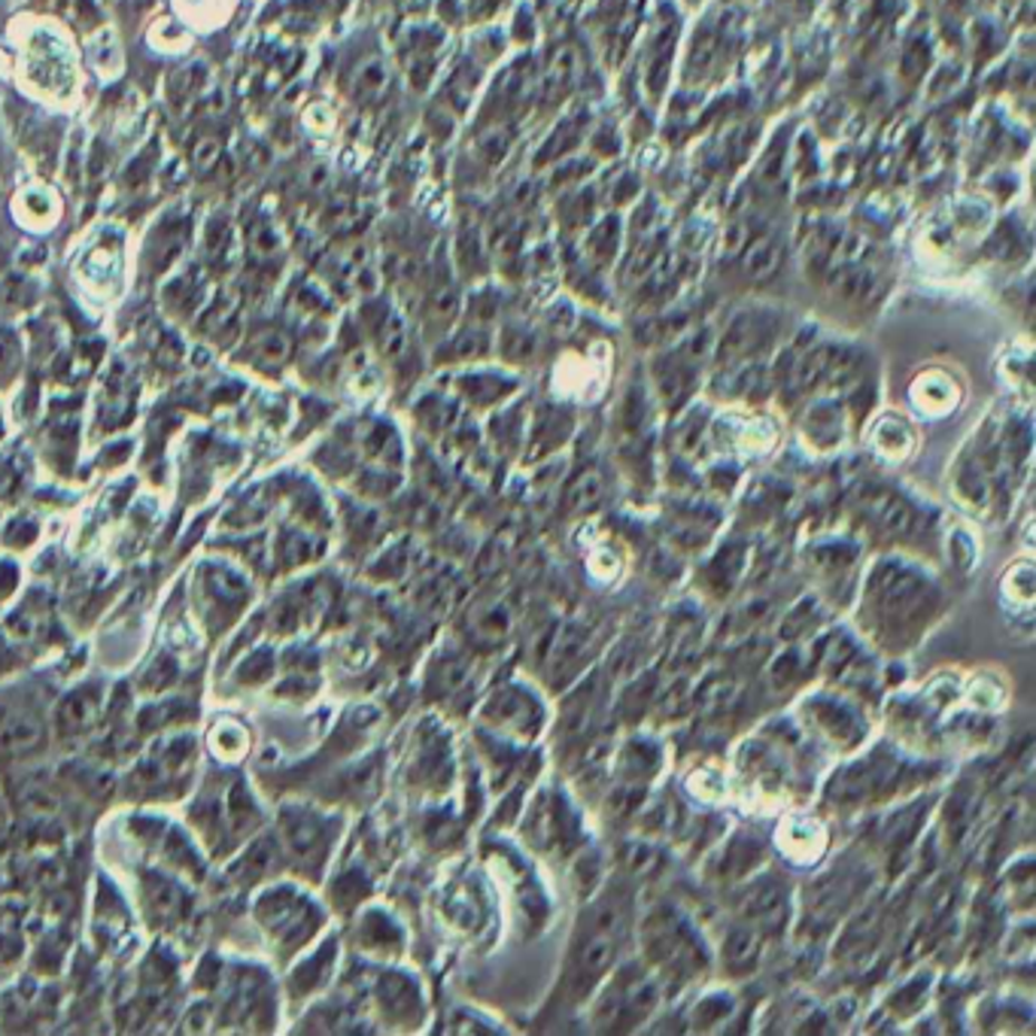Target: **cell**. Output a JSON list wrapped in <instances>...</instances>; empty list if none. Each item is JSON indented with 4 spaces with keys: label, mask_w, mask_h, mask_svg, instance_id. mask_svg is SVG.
Segmentation results:
<instances>
[{
    "label": "cell",
    "mask_w": 1036,
    "mask_h": 1036,
    "mask_svg": "<svg viewBox=\"0 0 1036 1036\" xmlns=\"http://www.w3.org/2000/svg\"><path fill=\"white\" fill-rule=\"evenodd\" d=\"M638 906V881L617 869L580 900L559 955L557 979L535 1013V1027H554L584 1013L608 973L635 951Z\"/></svg>",
    "instance_id": "6da1fadb"
},
{
    "label": "cell",
    "mask_w": 1036,
    "mask_h": 1036,
    "mask_svg": "<svg viewBox=\"0 0 1036 1036\" xmlns=\"http://www.w3.org/2000/svg\"><path fill=\"white\" fill-rule=\"evenodd\" d=\"M951 605V593L925 559L876 554L860 571L851 626L872 654L902 659L946 624Z\"/></svg>",
    "instance_id": "7a4b0ae2"
},
{
    "label": "cell",
    "mask_w": 1036,
    "mask_h": 1036,
    "mask_svg": "<svg viewBox=\"0 0 1036 1036\" xmlns=\"http://www.w3.org/2000/svg\"><path fill=\"white\" fill-rule=\"evenodd\" d=\"M946 779L942 760L918 754L893 739H869L867 745L848 754L835 766L818 793L821 812L833 818H854L860 812H876L893 802L915 800Z\"/></svg>",
    "instance_id": "3957f363"
},
{
    "label": "cell",
    "mask_w": 1036,
    "mask_h": 1036,
    "mask_svg": "<svg viewBox=\"0 0 1036 1036\" xmlns=\"http://www.w3.org/2000/svg\"><path fill=\"white\" fill-rule=\"evenodd\" d=\"M635 955L654 973L668 1003L687 991H700V985L714 973L708 936L684 906L672 900H657L647 909L638 906Z\"/></svg>",
    "instance_id": "277c9868"
},
{
    "label": "cell",
    "mask_w": 1036,
    "mask_h": 1036,
    "mask_svg": "<svg viewBox=\"0 0 1036 1036\" xmlns=\"http://www.w3.org/2000/svg\"><path fill=\"white\" fill-rule=\"evenodd\" d=\"M666 1003L654 973L633 951L608 973L580 1015L593 1034H635L645 1030Z\"/></svg>",
    "instance_id": "5b68a950"
},
{
    "label": "cell",
    "mask_w": 1036,
    "mask_h": 1036,
    "mask_svg": "<svg viewBox=\"0 0 1036 1036\" xmlns=\"http://www.w3.org/2000/svg\"><path fill=\"white\" fill-rule=\"evenodd\" d=\"M520 842L547 863H571L580 848L590 846L584 814L563 784L545 781L535 788L520 818Z\"/></svg>",
    "instance_id": "8992f818"
},
{
    "label": "cell",
    "mask_w": 1036,
    "mask_h": 1036,
    "mask_svg": "<svg viewBox=\"0 0 1036 1036\" xmlns=\"http://www.w3.org/2000/svg\"><path fill=\"white\" fill-rule=\"evenodd\" d=\"M475 726L480 733H490L501 742L520 747H538L550 730V702L532 681L505 678L496 681L490 691L480 693L475 705Z\"/></svg>",
    "instance_id": "52a82bcc"
},
{
    "label": "cell",
    "mask_w": 1036,
    "mask_h": 1036,
    "mask_svg": "<svg viewBox=\"0 0 1036 1036\" xmlns=\"http://www.w3.org/2000/svg\"><path fill=\"white\" fill-rule=\"evenodd\" d=\"M793 724L812 745L848 758L872 739V721L860 700L833 687H818L793 705Z\"/></svg>",
    "instance_id": "ba28073f"
},
{
    "label": "cell",
    "mask_w": 1036,
    "mask_h": 1036,
    "mask_svg": "<svg viewBox=\"0 0 1036 1036\" xmlns=\"http://www.w3.org/2000/svg\"><path fill=\"white\" fill-rule=\"evenodd\" d=\"M253 915L283 960H292L313 946L325 927L323 902L313 900L299 884H267L253 902Z\"/></svg>",
    "instance_id": "9c48e42d"
},
{
    "label": "cell",
    "mask_w": 1036,
    "mask_h": 1036,
    "mask_svg": "<svg viewBox=\"0 0 1036 1036\" xmlns=\"http://www.w3.org/2000/svg\"><path fill=\"white\" fill-rule=\"evenodd\" d=\"M341 833H344L341 814L323 812L313 805H286L280 812L274 839L283 867H290L295 876H304L307 881H316L323 879Z\"/></svg>",
    "instance_id": "30bf717a"
},
{
    "label": "cell",
    "mask_w": 1036,
    "mask_h": 1036,
    "mask_svg": "<svg viewBox=\"0 0 1036 1036\" xmlns=\"http://www.w3.org/2000/svg\"><path fill=\"white\" fill-rule=\"evenodd\" d=\"M724 893L730 897V918L754 927L766 942L781 939L796 921V881L784 867L766 863Z\"/></svg>",
    "instance_id": "8fae6325"
},
{
    "label": "cell",
    "mask_w": 1036,
    "mask_h": 1036,
    "mask_svg": "<svg viewBox=\"0 0 1036 1036\" xmlns=\"http://www.w3.org/2000/svg\"><path fill=\"white\" fill-rule=\"evenodd\" d=\"M863 508V524L869 535L879 541V554H909L918 557V547L927 545V538L942 529H934L936 511H930L921 501L909 499L897 490L872 492Z\"/></svg>",
    "instance_id": "7c38bea8"
},
{
    "label": "cell",
    "mask_w": 1036,
    "mask_h": 1036,
    "mask_svg": "<svg viewBox=\"0 0 1036 1036\" xmlns=\"http://www.w3.org/2000/svg\"><path fill=\"white\" fill-rule=\"evenodd\" d=\"M457 775L459 758L450 726L441 714H426L411 735L404 784L426 800H441L457 788Z\"/></svg>",
    "instance_id": "4fadbf2b"
},
{
    "label": "cell",
    "mask_w": 1036,
    "mask_h": 1036,
    "mask_svg": "<svg viewBox=\"0 0 1036 1036\" xmlns=\"http://www.w3.org/2000/svg\"><path fill=\"white\" fill-rule=\"evenodd\" d=\"M368 1018L390 1030H420L429 1018L423 981L399 964H380L368 981Z\"/></svg>",
    "instance_id": "5bb4252c"
},
{
    "label": "cell",
    "mask_w": 1036,
    "mask_h": 1036,
    "mask_svg": "<svg viewBox=\"0 0 1036 1036\" xmlns=\"http://www.w3.org/2000/svg\"><path fill=\"white\" fill-rule=\"evenodd\" d=\"M617 462L620 475L629 480L633 499H647L654 492V457L647 438V401L638 392H629L617 417Z\"/></svg>",
    "instance_id": "9a60e30c"
},
{
    "label": "cell",
    "mask_w": 1036,
    "mask_h": 1036,
    "mask_svg": "<svg viewBox=\"0 0 1036 1036\" xmlns=\"http://www.w3.org/2000/svg\"><path fill=\"white\" fill-rule=\"evenodd\" d=\"M426 696L429 702L444 712L453 702H459L462 712H475L480 700V675L478 654L466 647H441L429 663L426 675Z\"/></svg>",
    "instance_id": "2e32d148"
},
{
    "label": "cell",
    "mask_w": 1036,
    "mask_h": 1036,
    "mask_svg": "<svg viewBox=\"0 0 1036 1036\" xmlns=\"http://www.w3.org/2000/svg\"><path fill=\"white\" fill-rule=\"evenodd\" d=\"M766 863H772V839L754 827H735L705 860V881L721 891H730Z\"/></svg>",
    "instance_id": "e0dca14e"
},
{
    "label": "cell",
    "mask_w": 1036,
    "mask_h": 1036,
    "mask_svg": "<svg viewBox=\"0 0 1036 1036\" xmlns=\"http://www.w3.org/2000/svg\"><path fill=\"white\" fill-rule=\"evenodd\" d=\"M772 839V851H779L781 858L788 860L791 869H809L814 863H821L830 846V830H827L824 814H788Z\"/></svg>",
    "instance_id": "ac0fdd59"
},
{
    "label": "cell",
    "mask_w": 1036,
    "mask_h": 1036,
    "mask_svg": "<svg viewBox=\"0 0 1036 1036\" xmlns=\"http://www.w3.org/2000/svg\"><path fill=\"white\" fill-rule=\"evenodd\" d=\"M763 948H766V939L754 927L730 918L721 942L717 946L712 942L717 976L726 981H742L747 976H754L760 969V960H763Z\"/></svg>",
    "instance_id": "d6986e66"
},
{
    "label": "cell",
    "mask_w": 1036,
    "mask_h": 1036,
    "mask_svg": "<svg viewBox=\"0 0 1036 1036\" xmlns=\"http://www.w3.org/2000/svg\"><path fill=\"white\" fill-rule=\"evenodd\" d=\"M666 763L663 745L651 735H629L624 745L614 754V779L620 784V791H647L659 779Z\"/></svg>",
    "instance_id": "ffe728a7"
},
{
    "label": "cell",
    "mask_w": 1036,
    "mask_h": 1036,
    "mask_svg": "<svg viewBox=\"0 0 1036 1036\" xmlns=\"http://www.w3.org/2000/svg\"><path fill=\"white\" fill-rule=\"evenodd\" d=\"M356 948L365 958L378 960V964H399L404 948H408V936L404 927L392 918L387 909H365L359 915L356 921Z\"/></svg>",
    "instance_id": "44dd1931"
},
{
    "label": "cell",
    "mask_w": 1036,
    "mask_h": 1036,
    "mask_svg": "<svg viewBox=\"0 0 1036 1036\" xmlns=\"http://www.w3.org/2000/svg\"><path fill=\"white\" fill-rule=\"evenodd\" d=\"M46 724L31 700H0V751L28 754L43 745Z\"/></svg>",
    "instance_id": "7402d4cb"
},
{
    "label": "cell",
    "mask_w": 1036,
    "mask_h": 1036,
    "mask_svg": "<svg viewBox=\"0 0 1036 1036\" xmlns=\"http://www.w3.org/2000/svg\"><path fill=\"white\" fill-rule=\"evenodd\" d=\"M140 893H144L149 925L174 927L189 912V893L179 888L177 879H167L162 872L146 876Z\"/></svg>",
    "instance_id": "603a6c76"
},
{
    "label": "cell",
    "mask_w": 1036,
    "mask_h": 1036,
    "mask_svg": "<svg viewBox=\"0 0 1036 1036\" xmlns=\"http://www.w3.org/2000/svg\"><path fill=\"white\" fill-rule=\"evenodd\" d=\"M338 955H341V946H338V939L329 936L323 939L320 946L313 948L307 958L295 964L290 976V994L292 997H299V1000H307L313 994H320L329 985V979L334 976V969H338Z\"/></svg>",
    "instance_id": "cb8c5ba5"
},
{
    "label": "cell",
    "mask_w": 1036,
    "mask_h": 1036,
    "mask_svg": "<svg viewBox=\"0 0 1036 1036\" xmlns=\"http://www.w3.org/2000/svg\"><path fill=\"white\" fill-rule=\"evenodd\" d=\"M100 693L95 687L70 691L56 708V726L61 735H82L98 724Z\"/></svg>",
    "instance_id": "d4e9b609"
},
{
    "label": "cell",
    "mask_w": 1036,
    "mask_h": 1036,
    "mask_svg": "<svg viewBox=\"0 0 1036 1036\" xmlns=\"http://www.w3.org/2000/svg\"><path fill=\"white\" fill-rule=\"evenodd\" d=\"M872 447H876L879 459L891 462V466H900L915 450L912 426L900 420V417H884L872 429Z\"/></svg>",
    "instance_id": "484cf974"
},
{
    "label": "cell",
    "mask_w": 1036,
    "mask_h": 1036,
    "mask_svg": "<svg viewBox=\"0 0 1036 1036\" xmlns=\"http://www.w3.org/2000/svg\"><path fill=\"white\" fill-rule=\"evenodd\" d=\"M700 997L684 1018H691L687 1030H714L735 1015V997L730 988H700Z\"/></svg>",
    "instance_id": "4316f807"
},
{
    "label": "cell",
    "mask_w": 1036,
    "mask_h": 1036,
    "mask_svg": "<svg viewBox=\"0 0 1036 1036\" xmlns=\"http://www.w3.org/2000/svg\"><path fill=\"white\" fill-rule=\"evenodd\" d=\"M833 359H835V346L818 344V346H812L809 353H802L800 362L793 365V374H791L793 392L809 395V392H818L821 387H827V378H830Z\"/></svg>",
    "instance_id": "83f0119b"
},
{
    "label": "cell",
    "mask_w": 1036,
    "mask_h": 1036,
    "mask_svg": "<svg viewBox=\"0 0 1036 1036\" xmlns=\"http://www.w3.org/2000/svg\"><path fill=\"white\" fill-rule=\"evenodd\" d=\"M602 499H605V475H602V468L587 466L580 468L578 475L571 478L563 505H566L571 514L584 517V514L596 511L602 505Z\"/></svg>",
    "instance_id": "f1b7e54d"
},
{
    "label": "cell",
    "mask_w": 1036,
    "mask_h": 1036,
    "mask_svg": "<svg viewBox=\"0 0 1036 1036\" xmlns=\"http://www.w3.org/2000/svg\"><path fill=\"white\" fill-rule=\"evenodd\" d=\"M842 432H846V417L835 413L830 404H818L802 423V434L814 450H833L835 444H842Z\"/></svg>",
    "instance_id": "f546056e"
},
{
    "label": "cell",
    "mask_w": 1036,
    "mask_h": 1036,
    "mask_svg": "<svg viewBox=\"0 0 1036 1036\" xmlns=\"http://www.w3.org/2000/svg\"><path fill=\"white\" fill-rule=\"evenodd\" d=\"M827 286H830V292H833L835 299L867 301L872 299V292H876V274L858 265H839L833 274L827 277Z\"/></svg>",
    "instance_id": "4dcf8cb0"
},
{
    "label": "cell",
    "mask_w": 1036,
    "mask_h": 1036,
    "mask_svg": "<svg viewBox=\"0 0 1036 1036\" xmlns=\"http://www.w3.org/2000/svg\"><path fill=\"white\" fill-rule=\"evenodd\" d=\"M912 399L921 413L942 417L958 404V387H951L946 378H925L912 387Z\"/></svg>",
    "instance_id": "1f68e13d"
},
{
    "label": "cell",
    "mask_w": 1036,
    "mask_h": 1036,
    "mask_svg": "<svg viewBox=\"0 0 1036 1036\" xmlns=\"http://www.w3.org/2000/svg\"><path fill=\"white\" fill-rule=\"evenodd\" d=\"M784 262V250H781L779 237H772V234H763L758 241H751L745 250V271L754 280H766L772 277L775 271Z\"/></svg>",
    "instance_id": "d6a6232c"
},
{
    "label": "cell",
    "mask_w": 1036,
    "mask_h": 1036,
    "mask_svg": "<svg viewBox=\"0 0 1036 1036\" xmlns=\"http://www.w3.org/2000/svg\"><path fill=\"white\" fill-rule=\"evenodd\" d=\"M211 745L216 747V754H223L225 760H237L244 758L250 742H246L244 730L234 724V721H223V724L213 730Z\"/></svg>",
    "instance_id": "836d02e7"
},
{
    "label": "cell",
    "mask_w": 1036,
    "mask_h": 1036,
    "mask_svg": "<svg viewBox=\"0 0 1036 1036\" xmlns=\"http://www.w3.org/2000/svg\"><path fill=\"white\" fill-rule=\"evenodd\" d=\"M457 307H459V295H457V290H450V286L438 292V295L432 299L434 320H453V316H457Z\"/></svg>",
    "instance_id": "e575fe53"
},
{
    "label": "cell",
    "mask_w": 1036,
    "mask_h": 1036,
    "mask_svg": "<svg viewBox=\"0 0 1036 1036\" xmlns=\"http://www.w3.org/2000/svg\"><path fill=\"white\" fill-rule=\"evenodd\" d=\"M501 344H505L501 346V356H508V359H526L529 353H532V341L520 332H508Z\"/></svg>",
    "instance_id": "d590c367"
},
{
    "label": "cell",
    "mask_w": 1036,
    "mask_h": 1036,
    "mask_svg": "<svg viewBox=\"0 0 1036 1036\" xmlns=\"http://www.w3.org/2000/svg\"><path fill=\"white\" fill-rule=\"evenodd\" d=\"M16 580H19V571L12 563H0V596H7L16 587Z\"/></svg>",
    "instance_id": "8d00e7d4"
},
{
    "label": "cell",
    "mask_w": 1036,
    "mask_h": 1036,
    "mask_svg": "<svg viewBox=\"0 0 1036 1036\" xmlns=\"http://www.w3.org/2000/svg\"><path fill=\"white\" fill-rule=\"evenodd\" d=\"M216 149H219V146L213 144V140H204V144L198 146V156H195L198 167H211L213 158H216Z\"/></svg>",
    "instance_id": "74e56055"
}]
</instances>
